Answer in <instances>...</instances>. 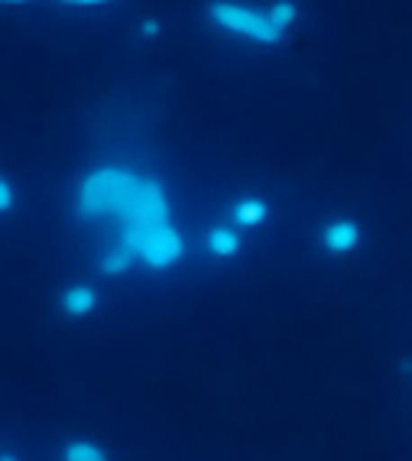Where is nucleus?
Listing matches in <instances>:
<instances>
[{"label":"nucleus","mask_w":412,"mask_h":461,"mask_svg":"<svg viewBox=\"0 0 412 461\" xmlns=\"http://www.w3.org/2000/svg\"><path fill=\"white\" fill-rule=\"evenodd\" d=\"M137 36H140V40H147V42L159 40V36H163V20H159V17H143L140 26H137Z\"/></svg>","instance_id":"obj_9"},{"label":"nucleus","mask_w":412,"mask_h":461,"mask_svg":"<svg viewBox=\"0 0 412 461\" xmlns=\"http://www.w3.org/2000/svg\"><path fill=\"white\" fill-rule=\"evenodd\" d=\"M143 173H133L127 166H98L88 169L78 182L72 198V208L82 221H101L111 214L121 212L127 198L133 195V189L140 185Z\"/></svg>","instance_id":"obj_2"},{"label":"nucleus","mask_w":412,"mask_h":461,"mask_svg":"<svg viewBox=\"0 0 412 461\" xmlns=\"http://www.w3.org/2000/svg\"><path fill=\"white\" fill-rule=\"evenodd\" d=\"M58 461H111V455L91 438H72V442L58 452Z\"/></svg>","instance_id":"obj_7"},{"label":"nucleus","mask_w":412,"mask_h":461,"mask_svg":"<svg viewBox=\"0 0 412 461\" xmlns=\"http://www.w3.org/2000/svg\"><path fill=\"white\" fill-rule=\"evenodd\" d=\"M98 267H101V273H104V276H127V273L133 270V257L127 254L124 248H108L104 250V254H101V260H98Z\"/></svg>","instance_id":"obj_8"},{"label":"nucleus","mask_w":412,"mask_h":461,"mask_svg":"<svg viewBox=\"0 0 412 461\" xmlns=\"http://www.w3.org/2000/svg\"><path fill=\"white\" fill-rule=\"evenodd\" d=\"M244 250V234L231 224H215L205 234V254L211 260H234Z\"/></svg>","instance_id":"obj_5"},{"label":"nucleus","mask_w":412,"mask_h":461,"mask_svg":"<svg viewBox=\"0 0 412 461\" xmlns=\"http://www.w3.org/2000/svg\"><path fill=\"white\" fill-rule=\"evenodd\" d=\"M0 461H20V458L13 452H4V455H0Z\"/></svg>","instance_id":"obj_11"},{"label":"nucleus","mask_w":412,"mask_h":461,"mask_svg":"<svg viewBox=\"0 0 412 461\" xmlns=\"http://www.w3.org/2000/svg\"><path fill=\"white\" fill-rule=\"evenodd\" d=\"M98 305H101V296L91 283H72V286H66L62 296H58V309H62L68 319H88V315L98 312Z\"/></svg>","instance_id":"obj_4"},{"label":"nucleus","mask_w":412,"mask_h":461,"mask_svg":"<svg viewBox=\"0 0 412 461\" xmlns=\"http://www.w3.org/2000/svg\"><path fill=\"white\" fill-rule=\"evenodd\" d=\"M13 208H17V189L0 176V214L13 212Z\"/></svg>","instance_id":"obj_10"},{"label":"nucleus","mask_w":412,"mask_h":461,"mask_svg":"<svg viewBox=\"0 0 412 461\" xmlns=\"http://www.w3.org/2000/svg\"><path fill=\"white\" fill-rule=\"evenodd\" d=\"M208 23L218 26L221 33L240 36V40H250L254 46L273 50L299 23V7L292 0H276V4H266V7L221 0V4L208 7Z\"/></svg>","instance_id":"obj_1"},{"label":"nucleus","mask_w":412,"mask_h":461,"mask_svg":"<svg viewBox=\"0 0 412 461\" xmlns=\"http://www.w3.org/2000/svg\"><path fill=\"white\" fill-rule=\"evenodd\" d=\"M361 240H363V228L354 218H331L322 230V248L328 250L331 257L354 254V250L361 248Z\"/></svg>","instance_id":"obj_3"},{"label":"nucleus","mask_w":412,"mask_h":461,"mask_svg":"<svg viewBox=\"0 0 412 461\" xmlns=\"http://www.w3.org/2000/svg\"><path fill=\"white\" fill-rule=\"evenodd\" d=\"M266 214H270V205H266L264 198H256V195H237L228 205V224L237 230H250L256 228V224L264 221Z\"/></svg>","instance_id":"obj_6"}]
</instances>
